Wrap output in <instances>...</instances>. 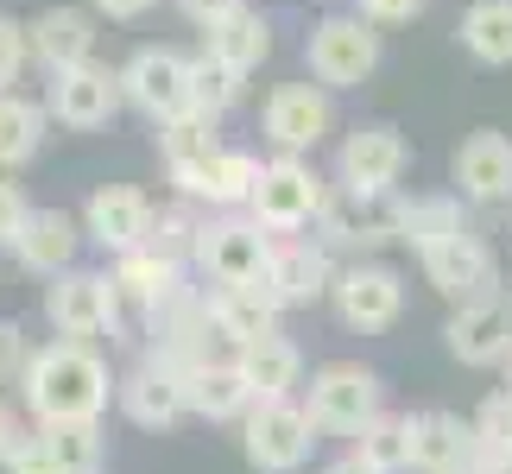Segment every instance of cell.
Wrapping results in <instances>:
<instances>
[{
	"label": "cell",
	"instance_id": "cell-5",
	"mask_svg": "<svg viewBox=\"0 0 512 474\" xmlns=\"http://www.w3.org/2000/svg\"><path fill=\"white\" fill-rule=\"evenodd\" d=\"M304 411L317 418V430H336V437H354L373 411H380V373L361 361H329L310 373Z\"/></svg>",
	"mask_w": 512,
	"mask_h": 474
},
{
	"label": "cell",
	"instance_id": "cell-45",
	"mask_svg": "<svg viewBox=\"0 0 512 474\" xmlns=\"http://www.w3.org/2000/svg\"><path fill=\"white\" fill-rule=\"evenodd\" d=\"M323 474H380V468H367V462H361V456H354V449H348V456H342V462H329Z\"/></svg>",
	"mask_w": 512,
	"mask_h": 474
},
{
	"label": "cell",
	"instance_id": "cell-3",
	"mask_svg": "<svg viewBox=\"0 0 512 474\" xmlns=\"http://www.w3.org/2000/svg\"><path fill=\"white\" fill-rule=\"evenodd\" d=\"M310 76L323 89H361L373 70H380V32H373L367 13H329L310 26Z\"/></svg>",
	"mask_w": 512,
	"mask_h": 474
},
{
	"label": "cell",
	"instance_id": "cell-8",
	"mask_svg": "<svg viewBox=\"0 0 512 474\" xmlns=\"http://www.w3.org/2000/svg\"><path fill=\"white\" fill-rule=\"evenodd\" d=\"M127 102V89H121V70H108V64H70V70H51V89H45V108L57 114V127H76V133H89V127H108L114 114H121Z\"/></svg>",
	"mask_w": 512,
	"mask_h": 474
},
{
	"label": "cell",
	"instance_id": "cell-12",
	"mask_svg": "<svg viewBox=\"0 0 512 474\" xmlns=\"http://www.w3.org/2000/svg\"><path fill=\"white\" fill-rule=\"evenodd\" d=\"M443 342L462 367H506L512 361V298L494 291V298L456 304V316L443 323Z\"/></svg>",
	"mask_w": 512,
	"mask_h": 474
},
{
	"label": "cell",
	"instance_id": "cell-46",
	"mask_svg": "<svg viewBox=\"0 0 512 474\" xmlns=\"http://www.w3.org/2000/svg\"><path fill=\"white\" fill-rule=\"evenodd\" d=\"M494 474H512V443H506V449H494Z\"/></svg>",
	"mask_w": 512,
	"mask_h": 474
},
{
	"label": "cell",
	"instance_id": "cell-29",
	"mask_svg": "<svg viewBox=\"0 0 512 474\" xmlns=\"http://www.w3.org/2000/svg\"><path fill=\"white\" fill-rule=\"evenodd\" d=\"M45 121H51L45 102H26V95L0 89V171L32 165L38 146H45Z\"/></svg>",
	"mask_w": 512,
	"mask_h": 474
},
{
	"label": "cell",
	"instance_id": "cell-18",
	"mask_svg": "<svg viewBox=\"0 0 512 474\" xmlns=\"http://www.w3.org/2000/svg\"><path fill=\"white\" fill-rule=\"evenodd\" d=\"M121 411L140 430H171L177 418H190V392H184V367H171V361H140L121 380Z\"/></svg>",
	"mask_w": 512,
	"mask_h": 474
},
{
	"label": "cell",
	"instance_id": "cell-34",
	"mask_svg": "<svg viewBox=\"0 0 512 474\" xmlns=\"http://www.w3.org/2000/svg\"><path fill=\"white\" fill-rule=\"evenodd\" d=\"M38 437H45L51 462L64 468V474L102 468V430H95V424H38Z\"/></svg>",
	"mask_w": 512,
	"mask_h": 474
},
{
	"label": "cell",
	"instance_id": "cell-10",
	"mask_svg": "<svg viewBox=\"0 0 512 474\" xmlns=\"http://www.w3.org/2000/svg\"><path fill=\"white\" fill-rule=\"evenodd\" d=\"M336 127V102L323 83H279L266 95V140L279 152H317Z\"/></svg>",
	"mask_w": 512,
	"mask_h": 474
},
{
	"label": "cell",
	"instance_id": "cell-15",
	"mask_svg": "<svg viewBox=\"0 0 512 474\" xmlns=\"http://www.w3.org/2000/svg\"><path fill=\"white\" fill-rule=\"evenodd\" d=\"M411 165V152L399 140V127H386V121H373V127H354L342 152H336V177H342V190H367V196H386L392 184L405 177Z\"/></svg>",
	"mask_w": 512,
	"mask_h": 474
},
{
	"label": "cell",
	"instance_id": "cell-23",
	"mask_svg": "<svg viewBox=\"0 0 512 474\" xmlns=\"http://www.w3.org/2000/svg\"><path fill=\"white\" fill-rule=\"evenodd\" d=\"M184 392H190V411L196 418H209V424H228V418H247L253 405V386H247V373L241 361H196L184 373Z\"/></svg>",
	"mask_w": 512,
	"mask_h": 474
},
{
	"label": "cell",
	"instance_id": "cell-13",
	"mask_svg": "<svg viewBox=\"0 0 512 474\" xmlns=\"http://www.w3.org/2000/svg\"><path fill=\"white\" fill-rule=\"evenodd\" d=\"M121 89H127V102L152 114V121H171V114H184L190 108V57H177L165 45H146V51H133L127 64H121Z\"/></svg>",
	"mask_w": 512,
	"mask_h": 474
},
{
	"label": "cell",
	"instance_id": "cell-48",
	"mask_svg": "<svg viewBox=\"0 0 512 474\" xmlns=\"http://www.w3.org/2000/svg\"><path fill=\"white\" fill-rule=\"evenodd\" d=\"M89 474H102V468H89Z\"/></svg>",
	"mask_w": 512,
	"mask_h": 474
},
{
	"label": "cell",
	"instance_id": "cell-28",
	"mask_svg": "<svg viewBox=\"0 0 512 474\" xmlns=\"http://www.w3.org/2000/svg\"><path fill=\"white\" fill-rule=\"evenodd\" d=\"M209 32V57H222V64H234V70H260L266 57H272V26H266V13H253V7H241V13H228V19H215V26H203Z\"/></svg>",
	"mask_w": 512,
	"mask_h": 474
},
{
	"label": "cell",
	"instance_id": "cell-40",
	"mask_svg": "<svg viewBox=\"0 0 512 474\" xmlns=\"http://www.w3.org/2000/svg\"><path fill=\"white\" fill-rule=\"evenodd\" d=\"M26 215H32L26 190L7 184V171H0V247H13V234H19V222H26Z\"/></svg>",
	"mask_w": 512,
	"mask_h": 474
},
{
	"label": "cell",
	"instance_id": "cell-21",
	"mask_svg": "<svg viewBox=\"0 0 512 474\" xmlns=\"http://www.w3.org/2000/svg\"><path fill=\"white\" fill-rule=\"evenodd\" d=\"M108 279H114L121 310H140L146 323H152V310L171 304L177 291H184V285H177V279H184V266L165 260V253H152V247H133V253H121V266H114Z\"/></svg>",
	"mask_w": 512,
	"mask_h": 474
},
{
	"label": "cell",
	"instance_id": "cell-22",
	"mask_svg": "<svg viewBox=\"0 0 512 474\" xmlns=\"http://www.w3.org/2000/svg\"><path fill=\"white\" fill-rule=\"evenodd\" d=\"M209 329L222 335L228 348H247V342H260V335L279 329V304H272L260 285H215L209 291Z\"/></svg>",
	"mask_w": 512,
	"mask_h": 474
},
{
	"label": "cell",
	"instance_id": "cell-4",
	"mask_svg": "<svg viewBox=\"0 0 512 474\" xmlns=\"http://www.w3.org/2000/svg\"><path fill=\"white\" fill-rule=\"evenodd\" d=\"M323 203H329L323 177L310 171L298 152H285V158H272V165H260V184H253V196H247L253 222L272 228V234H298V228H310V222L323 215Z\"/></svg>",
	"mask_w": 512,
	"mask_h": 474
},
{
	"label": "cell",
	"instance_id": "cell-14",
	"mask_svg": "<svg viewBox=\"0 0 512 474\" xmlns=\"http://www.w3.org/2000/svg\"><path fill=\"white\" fill-rule=\"evenodd\" d=\"M336 316L348 329H361V335H380V329H392L399 323V310H405V285H399V272L392 266H373V260H361V266H348V272H336Z\"/></svg>",
	"mask_w": 512,
	"mask_h": 474
},
{
	"label": "cell",
	"instance_id": "cell-16",
	"mask_svg": "<svg viewBox=\"0 0 512 474\" xmlns=\"http://www.w3.org/2000/svg\"><path fill=\"white\" fill-rule=\"evenodd\" d=\"M260 291L279 310L317 304V298L336 291V260H329V247H310V241H272V260L260 272Z\"/></svg>",
	"mask_w": 512,
	"mask_h": 474
},
{
	"label": "cell",
	"instance_id": "cell-30",
	"mask_svg": "<svg viewBox=\"0 0 512 474\" xmlns=\"http://www.w3.org/2000/svg\"><path fill=\"white\" fill-rule=\"evenodd\" d=\"M468 215H462V196H411V203H399V241L411 253L437 247L449 241V234H462Z\"/></svg>",
	"mask_w": 512,
	"mask_h": 474
},
{
	"label": "cell",
	"instance_id": "cell-11",
	"mask_svg": "<svg viewBox=\"0 0 512 474\" xmlns=\"http://www.w3.org/2000/svg\"><path fill=\"white\" fill-rule=\"evenodd\" d=\"M449 177H456V196L475 209H512V140L494 127L468 133L449 158Z\"/></svg>",
	"mask_w": 512,
	"mask_h": 474
},
{
	"label": "cell",
	"instance_id": "cell-7",
	"mask_svg": "<svg viewBox=\"0 0 512 474\" xmlns=\"http://www.w3.org/2000/svg\"><path fill=\"white\" fill-rule=\"evenodd\" d=\"M45 316L57 335H76V342H89V335H102L121 323V298H114V279L108 272H83V266H64L57 279L45 285Z\"/></svg>",
	"mask_w": 512,
	"mask_h": 474
},
{
	"label": "cell",
	"instance_id": "cell-33",
	"mask_svg": "<svg viewBox=\"0 0 512 474\" xmlns=\"http://www.w3.org/2000/svg\"><path fill=\"white\" fill-rule=\"evenodd\" d=\"M241 89H247V76L234 70V64H222V57H196L190 64V108H203V114H215V121H222V114L241 102Z\"/></svg>",
	"mask_w": 512,
	"mask_h": 474
},
{
	"label": "cell",
	"instance_id": "cell-32",
	"mask_svg": "<svg viewBox=\"0 0 512 474\" xmlns=\"http://www.w3.org/2000/svg\"><path fill=\"white\" fill-rule=\"evenodd\" d=\"M354 456L380 474H405L411 468V418H392V411H373V418L354 430Z\"/></svg>",
	"mask_w": 512,
	"mask_h": 474
},
{
	"label": "cell",
	"instance_id": "cell-17",
	"mask_svg": "<svg viewBox=\"0 0 512 474\" xmlns=\"http://www.w3.org/2000/svg\"><path fill=\"white\" fill-rule=\"evenodd\" d=\"M83 234H89L95 247H108V253L146 247V234H152V196L133 190V184H102V190H89V203H83Z\"/></svg>",
	"mask_w": 512,
	"mask_h": 474
},
{
	"label": "cell",
	"instance_id": "cell-42",
	"mask_svg": "<svg viewBox=\"0 0 512 474\" xmlns=\"http://www.w3.org/2000/svg\"><path fill=\"white\" fill-rule=\"evenodd\" d=\"M247 0H177V13L196 19V26H215V19H228V13H241Z\"/></svg>",
	"mask_w": 512,
	"mask_h": 474
},
{
	"label": "cell",
	"instance_id": "cell-26",
	"mask_svg": "<svg viewBox=\"0 0 512 474\" xmlns=\"http://www.w3.org/2000/svg\"><path fill=\"white\" fill-rule=\"evenodd\" d=\"M234 361H241L253 399H291V392L304 386V354L291 348L279 329L260 335V342H247V348H234Z\"/></svg>",
	"mask_w": 512,
	"mask_h": 474
},
{
	"label": "cell",
	"instance_id": "cell-25",
	"mask_svg": "<svg viewBox=\"0 0 512 474\" xmlns=\"http://www.w3.org/2000/svg\"><path fill=\"white\" fill-rule=\"evenodd\" d=\"M159 152H165V171H171V184L184 190L190 177L203 171L215 152H222V140H215V114H203V108H184V114H171V121H159Z\"/></svg>",
	"mask_w": 512,
	"mask_h": 474
},
{
	"label": "cell",
	"instance_id": "cell-37",
	"mask_svg": "<svg viewBox=\"0 0 512 474\" xmlns=\"http://www.w3.org/2000/svg\"><path fill=\"white\" fill-rule=\"evenodd\" d=\"M468 424H475V437H481L487 449H506V443H512V392H494V399H487Z\"/></svg>",
	"mask_w": 512,
	"mask_h": 474
},
{
	"label": "cell",
	"instance_id": "cell-9",
	"mask_svg": "<svg viewBox=\"0 0 512 474\" xmlns=\"http://www.w3.org/2000/svg\"><path fill=\"white\" fill-rule=\"evenodd\" d=\"M266 260H272V228L260 222H203V234H196V266L215 285H260Z\"/></svg>",
	"mask_w": 512,
	"mask_h": 474
},
{
	"label": "cell",
	"instance_id": "cell-1",
	"mask_svg": "<svg viewBox=\"0 0 512 474\" xmlns=\"http://www.w3.org/2000/svg\"><path fill=\"white\" fill-rule=\"evenodd\" d=\"M19 386H26V405L38 424H95L108 411V392H121L108 380V361L76 335H57L51 348H38Z\"/></svg>",
	"mask_w": 512,
	"mask_h": 474
},
{
	"label": "cell",
	"instance_id": "cell-38",
	"mask_svg": "<svg viewBox=\"0 0 512 474\" xmlns=\"http://www.w3.org/2000/svg\"><path fill=\"white\" fill-rule=\"evenodd\" d=\"M26 361H32V348H26V329L0 316V386H7V380H26Z\"/></svg>",
	"mask_w": 512,
	"mask_h": 474
},
{
	"label": "cell",
	"instance_id": "cell-6",
	"mask_svg": "<svg viewBox=\"0 0 512 474\" xmlns=\"http://www.w3.org/2000/svg\"><path fill=\"white\" fill-rule=\"evenodd\" d=\"M418 260H424L430 291H443L449 304H475V298H494V291H500V253L487 247L475 228H462V234H449V241L424 247Z\"/></svg>",
	"mask_w": 512,
	"mask_h": 474
},
{
	"label": "cell",
	"instance_id": "cell-47",
	"mask_svg": "<svg viewBox=\"0 0 512 474\" xmlns=\"http://www.w3.org/2000/svg\"><path fill=\"white\" fill-rule=\"evenodd\" d=\"M506 392H512V361H506Z\"/></svg>",
	"mask_w": 512,
	"mask_h": 474
},
{
	"label": "cell",
	"instance_id": "cell-2",
	"mask_svg": "<svg viewBox=\"0 0 512 474\" xmlns=\"http://www.w3.org/2000/svg\"><path fill=\"white\" fill-rule=\"evenodd\" d=\"M241 449H247V468L260 474H298L317 449V418L298 399H260L241 418Z\"/></svg>",
	"mask_w": 512,
	"mask_h": 474
},
{
	"label": "cell",
	"instance_id": "cell-24",
	"mask_svg": "<svg viewBox=\"0 0 512 474\" xmlns=\"http://www.w3.org/2000/svg\"><path fill=\"white\" fill-rule=\"evenodd\" d=\"M26 32H32V57L45 70H70L95 57V19L83 7H45Z\"/></svg>",
	"mask_w": 512,
	"mask_h": 474
},
{
	"label": "cell",
	"instance_id": "cell-44",
	"mask_svg": "<svg viewBox=\"0 0 512 474\" xmlns=\"http://www.w3.org/2000/svg\"><path fill=\"white\" fill-rule=\"evenodd\" d=\"M26 437V430H19V418H13V405H0V468H7V456H13V443Z\"/></svg>",
	"mask_w": 512,
	"mask_h": 474
},
{
	"label": "cell",
	"instance_id": "cell-31",
	"mask_svg": "<svg viewBox=\"0 0 512 474\" xmlns=\"http://www.w3.org/2000/svg\"><path fill=\"white\" fill-rule=\"evenodd\" d=\"M456 32L475 64H512V0H475Z\"/></svg>",
	"mask_w": 512,
	"mask_h": 474
},
{
	"label": "cell",
	"instance_id": "cell-36",
	"mask_svg": "<svg viewBox=\"0 0 512 474\" xmlns=\"http://www.w3.org/2000/svg\"><path fill=\"white\" fill-rule=\"evenodd\" d=\"M26 64H32V32L19 26V19L0 13V89H13Z\"/></svg>",
	"mask_w": 512,
	"mask_h": 474
},
{
	"label": "cell",
	"instance_id": "cell-35",
	"mask_svg": "<svg viewBox=\"0 0 512 474\" xmlns=\"http://www.w3.org/2000/svg\"><path fill=\"white\" fill-rule=\"evenodd\" d=\"M196 234H203V222H196L184 203H171V209H152V234H146V247L184 266V260H196Z\"/></svg>",
	"mask_w": 512,
	"mask_h": 474
},
{
	"label": "cell",
	"instance_id": "cell-20",
	"mask_svg": "<svg viewBox=\"0 0 512 474\" xmlns=\"http://www.w3.org/2000/svg\"><path fill=\"white\" fill-rule=\"evenodd\" d=\"M317 222L329 228L336 247H380V241H399V203L386 196H367V190H336L323 203Z\"/></svg>",
	"mask_w": 512,
	"mask_h": 474
},
{
	"label": "cell",
	"instance_id": "cell-19",
	"mask_svg": "<svg viewBox=\"0 0 512 474\" xmlns=\"http://www.w3.org/2000/svg\"><path fill=\"white\" fill-rule=\"evenodd\" d=\"M76 247H83V222L64 209H32L13 234V260L38 279H57L64 266H76Z\"/></svg>",
	"mask_w": 512,
	"mask_h": 474
},
{
	"label": "cell",
	"instance_id": "cell-41",
	"mask_svg": "<svg viewBox=\"0 0 512 474\" xmlns=\"http://www.w3.org/2000/svg\"><path fill=\"white\" fill-rule=\"evenodd\" d=\"M354 13H367L373 26H405L424 13V0H354Z\"/></svg>",
	"mask_w": 512,
	"mask_h": 474
},
{
	"label": "cell",
	"instance_id": "cell-27",
	"mask_svg": "<svg viewBox=\"0 0 512 474\" xmlns=\"http://www.w3.org/2000/svg\"><path fill=\"white\" fill-rule=\"evenodd\" d=\"M253 184H260V158L222 146V152H215L209 165L184 184V196H196V203H215V209H234V203H247V196H253Z\"/></svg>",
	"mask_w": 512,
	"mask_h": 474
},
{
	"label": "cell",
	"instance_id": "cell-43",
	"mask_svg": "<svg viewBox=\"0 0 512 474\" xmlns=\"http://www.w3.org/2000/svg\"><path fill=\"white\" fill-rule=\"evenodd\" d=\"M152 7H159V0H95V13H102V19H140Z\"/></svg>",
	"mask_w": 512,
	"mask_h": 474
},
{
	"label": "cell",
	"instance_id": "cell-39",
	"mask_svg": "<svg viewBox=\"0 0 512 474\" xmlns=\"http://www.w3.org/2000/svg\"><path fill=\"white\" fill-rule=\"evenodd\" d=\"M7 474H64V468L51 462L45 437H19V443H13V456H7Z\"/></svg>",
	"mask_w": 512,
	"mask_h": 474
}]
</instances>
